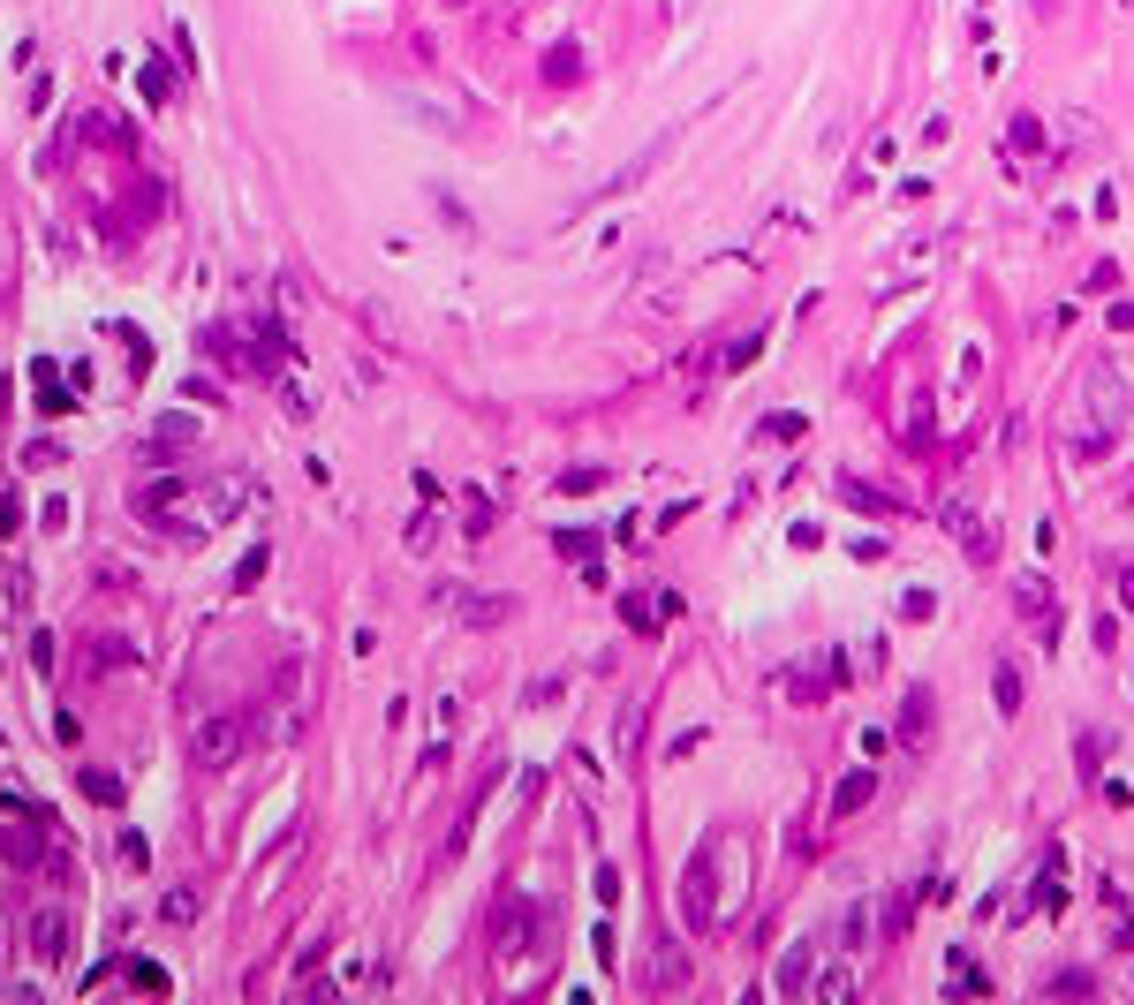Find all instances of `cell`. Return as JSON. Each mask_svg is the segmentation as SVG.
Returning a JSON list of instances; mask_svg holds the SVG:
<instances>
[{"label": "cell", "instance_id": "cell-11", "mask_svg": "<svg viewBox=\"0 0 1134 1005\" xmlns=\"http://www.w3.org/2000/svg\"><path fill=\"white\" fill-rule=\"evenodd\" d=\"M998 711H1006V718L1021 711V673H1014V665H998Z\"/></svg>", "mask_w": 1134, "mask_h": 1005}, {"label": "cell", "instance_id": "cell-20", "mask_svg": "<svg viewBox=\"0 0 1134 1005\" xmlns=\"http://www.w3.org/2000/svg\"><path fill=\"white\" fill-rule=\"evenodd\" d=\"M8 854H16V862H38V854H46V847H38L31 832H8Z\"/></svg>", "mask_w": 1134, "mask_h": 1005}, {"label": "cell", "instance_id": "cell-1", "mask_svg": "<svg viewBox=\"0 0 1134 1005\" xmlns=\"http://www.w3.org/2000/svg\"><path fill=\"white\" fill-rule=\"evenodd\" d=\"M242 749H250V726H242L235 711H212V718H197V733H189V756H197L205 771L242 764Z\"/></svg>", "mask_w": 1134, "mask_h": 1005}, {"label": "cell", "instance_id": "cell-5", "mask_svg": "<svg viewBox=\"0 0 1134 1005\" xmlns=\"http://www.w3.org/2000/svg\"><path fill=\"white\" fill-rule=\"evenodd\" d=\"M84 144H114V152H137L129 121H114V114H91V121H84Z\"/></svg>", "mask_w": 1134, "mask_h": 1005}, {"label": "cell", "instance_id": "cell-7", "mask_svg": "<svg viewBox=\"0 0 1134 1005\" xmlns=\"http://www.w3.org/2000/svg\"><path fill=\"white\" fill-rule=\"evenodd\" d=\"M174 499H182V484H174V477H167V484H144V492H137V514L152 522V514H167Z\"/></svg>", "mask_w": 1134, "mask_h": 1005}, {"label": "cell", "instance_id": "cell-13", "mask_svg": "<svg viewBox=\"0 0 1134 1005\" xmlns=\"http://www.w3.org/2000/svg\"><path fill=\"white\" fill-rule=\"evenodd\" d=\"M575 69H583V53H575V46H560V53H552V61H545V76H552V84H567V76H575Z\"/></svg>", "mask_w": 1134, "mask_h": 1005}, {"label": "cell", "instance_id": "cell-19", "mask_svg": "<svg viewBox=\"0 0 1134 1005\" xmlns=\"http://www.w3.org/2000/svg\"><path fill=\"white\" fill-rule=\"evenodd\" d=\"M1021 613H1044V575H1021Z\"/></svg>", "mask_w": 1134, "mask_h": 1005}, {"label": "cell", "instance_id": "cell-14", "mask_svg": "<svg viewBox=\"0 0 1134 1005\" xmlns=\"http://www.w3.org/2000/svg\"><path fill=\"white\" fill-rule=\"evenodd\" d=\"M258 575H265V545H258V552H242V567H235V590H258Z\"/></svg>", "mask_w": 1134, "mask_h": 1005}, {"label": "cell", "instance_id": "cell-17", "mask_svg": "<svg viewBox=\"0 0 1134 1005\" xmlns=\"http://www.w3.org/2000/svg\"><path fill=\"white\" fill-rule=\"evenodd\" d=\"M923 726H930V696L915 688V696H908V741H923Z\"/></svg>", "mask_w": 1134, "mask_h": 1005}, {"label": "cell", "instance_id": "cell-21", "mask_svg": "<svg viewBox=\"0 0 1134 1005\" xmlns=\"http://www.w3.org/2000/svg\"><path fill=\"white\" fill-rule=\"evenodd\" d=\"M1119 597H1127V605H1134V567H1127V575H1119Z\"/></svg>", "mask_w": 1134, "mask_h": 1005}, {"label": "cell", "instance_id": "cell-9", "mask_svg": "<svg viewBox=\"0 0 1134 1005\" xmlns=\"http://www.w3.org/2000/svg\"><path fill=\"white\" fill-rule=\"evenodd\" d=\"M507 613H515L507 597H477V605H462V620H469V628H499Z\"/></svg>", "mask_w": 1134, "mask_h": 1005}, {"label": "cell", "instance_id": "cell-6", "mask_svg": "<svg viewBox=\"0 0 1134 1005\" xmlns=\"http://www.w3.org/2000/svg\"><path fill=\"white\" fill-rule=\"evenodd\" d=\"M31 386H38V409H46V416L76 409V401H69V386H61V371H46V363H38V371H31Z\"/></svg>", "mask_w": 1134, "mask_h": 1005}, {"label": "cell", "instance_id": "cell-4", "mask_svg": "<svg viewBox=\"0 0 1134 1005\" xmlns=\"http://www.w3.org/2000/svg\"><path fill=\"white\" fill-rule=\"evenodd\" d=\"M945 529H953V537L968 545V560H983V567L998 560V537H991V529L976 522V514H961V507H953V514H945Z\"/></svg>", "mask_w": 1134, "mask_h": 1005}, {"label": "cell", "instance_id": "cell-12", "mask_svg": "<svg viewBox=\"0 0 1134 1005\" xmlns=\"http://www.w3.org/2000/svg\"><path fill=\"white\" fill-rule=\"evenodd\" d=\"M174 99V76L167 69H144V106H167Z\"/></svg>", "mask_w": 1134, "mask_h": 1005}, {"label": "cell", "instance_id": "cell-8", "mask_svg": "<svg viewBox=\"0 0 1134 1005\" xmlns=\"http://www.w3.org/2000/svg\"><path fill=\"white\" fill-rule=\"evenodd\" d=\"M779 990H787V998H802V990H809V945H794V953H787V968H779Z\"/></svg>", "mask_w": 1134, "mask_h": 1005}, {"label": "cell", "instance_id": "cell-10", "mask_svg": "<svg viewBox=\"0 0 1134 1005\" xmlns=\"http://www.w3.org/2000/svg\"><path fill=\"white\" fill-rule=\"evenodd\" d=\"M870 922H877L870 907H847V930H840V937H847V953H862V945H870Z\"/></svg>", "mask_w": 1134, "mask_h": 1005}, {"label": "cell", "instance_id": "cell-15", "mask_svg": "<svg viewBox=\"0 0 1134 1005\" xmlns=\"http://www.w3.org/2000/svg\"><path fill=\"white\" fill-rule=\"evenodd\" d=\"M159 915H167V922H189V915H197V892H167V900H159Z\"/></svg>", "mask_w": 1134, "mask_h": 1005}, {"label": "cell", "instance_id": "cell-18", "mask_svg": "<svg viewBox=\"0 0 1134 1005\" xmlns=\"http://www.w3.org/2000/svg\"><path fill=\"white\" fill-rule=\"evenodd\" d=\"M598 484H605V469H567L560 492H598Z\"/></svg>", "mask_w": 1134, "mask_h": 1005}, {"label": "cell", "instance_id": "cell-16", "mask_svg": "<svg viewBox=\"0 0 1134 1005\" xmlns=\"http://www.w3.org/2000/svg\"><path fill=\"white\" fill-rule=\"evenodd\" d=\"M84 794H91V801H114L121 779H114V771H84Z\"/></svg>", "mask_w": 1134, "mask_h": 1005}, {"label": "cell", "instance_id": "cell-3", "mask_svg": "<svg viewBox=\"0 0 1134 1005\" xmlns=\"http://www.w3.org/2000/svg\"><path fill=\"white\" fill-rule=\"evenodd\" d=\"M870 794H877V771L862 764V771H847L840 786H832V824H847L855 809H870Z\"/></svg>", "mask_w": 1134, "mask_h": 1005}, {"label": "cell", "instance_id": "cell-2", "mask_svg": "<svg viewBox=\"0 0 1134 1005\" xmlns=\"http://www.w3.org/2000/svg\"><path fill=\"white\" fill-rule=\"evenodd\" d=\"M61 953H69V915H61V907H38L31 915V960L38 968H61Z\"/></svg>", "mask_w": 1134, "mask_h": 1005}]
</instances>
